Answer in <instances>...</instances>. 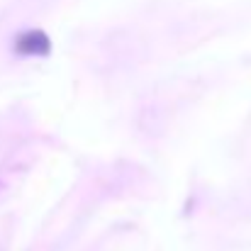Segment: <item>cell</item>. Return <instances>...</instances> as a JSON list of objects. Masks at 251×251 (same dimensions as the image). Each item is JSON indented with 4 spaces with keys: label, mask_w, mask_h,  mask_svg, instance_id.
<instances>
[{
    "label": "cell",
    "mask_w": 251,
    "mask_h": 251,
    "mask_svg": "<svg viewBox=\"0 0 251 251\" xmlns=\"http://www.w3.org/2000/svg\"><path fill=\"white\" fill-rule=\"evenodd\" d=\"M15 51L20 56H49L51 42H49V37L42 29H27V32L17 34Z\"/></svg>",
    "instance_id": "obj_1"
}]
</instances>
